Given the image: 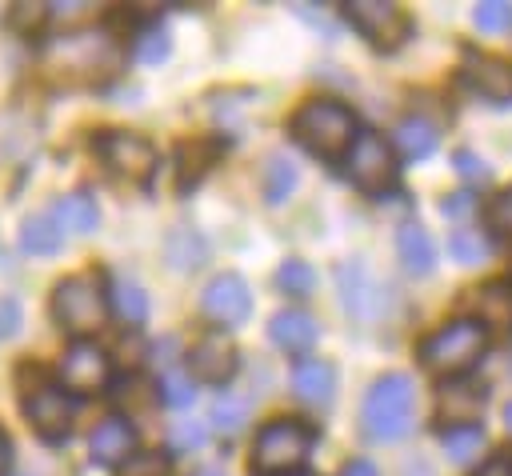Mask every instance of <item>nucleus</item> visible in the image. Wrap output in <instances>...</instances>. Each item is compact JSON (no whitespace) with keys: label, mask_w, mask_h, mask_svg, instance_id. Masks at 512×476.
Segmentation results:
<instances>
[{"label":"nucleus","mask_w":512,"mask_h":476,"mask_svg":"<svg viewBox=\"0 0 512 476\" xmlns=\"http://www.w3.org/2000/svg\"><path fill=\"white\" fill-rule=\"evenodd\" d=\"M200 308H204L208 320L232 328V324H244V320H248V312H252V292H248L244 276L220 272V276L208 280V288H204V296H200Z\"/></svg>","instance_id":"nucleus-10"},{"label":"nucleus","mask_w":512,"mask_h":476,"mask_svg":"<svg viewBox=\"0 0 512 476\" xmlns=\"http://www.w3.org/2000/svg\"><path fill=\"white\" fill-rule=\"evenodd\" d=\"M448 252L460 264H484L488 260V240L480 236V228H452L448 232Z\"/></svg>","instance_id":"nucleus-30"},{"label":"nucleus","mask_w":512,"mask_h":476,"mask_svg":"<svg viewBox=\"0 0 512 476\" xmlns=\"http://www.w3.org/2000/svg\"><path fill=\"white\" fill-rule=\"evenodd\" d=\"M20 248L32 252V256H52V252L64 248V228L52 220V212L28 216L24 228H20Z\"/></svg>","instance_id":"nucleus-23"},{"label":"nucleus","mask_w":512,"mask_h":476,"mask_svg":"<svg viewBox=\"0 0 512 476\" xmlns=\"http://www.w3.org/2000/svg\"><path fill=\"white\" fill-rule=\"evenodd\" d=\"M52 316L60 320L64 332H72L76 340H88L92 332L104 328L108 304H104V288L92 276H68L56 284L52 292Z\"/></svg>","instance_id":"nucleus-4"},{"label":"nucleus","mask_w":512,"mask_h":476,"mask_svg":"<svg viewBox=\"0 0 512 476\" xmlns=\"http://www.w3.org/2000/svg\"><path fill=\"white\" fill-rule=\"evenodd\" d=\"M472 20H476V28H480V32H504V28H512V4H508V0L476 4Z\"/></svg>","instance_id":"nucleus-34"},{"label":"nucleus","mask_w":512,"mask_h":476,"mask_svg":"<svg viewBox=\"0 0 512 476\" xmlns=\"http://www.w3.org/2000/svg\"><path fill=\"white\" fill-rule=\"evenodd\" d=\"M272 476H312V472H272Z\"/></svg>","instance_id":"nucleus-48"},{"label":"nucleus","mask_w":512,"mask_h":476,"mask_svg":"<svg viewBox=\"0 0 512 476\" xmlns=\"http://www.w3.org/2000/svg\"><path fill=\"white\" fill-rule=\"evenodd\" d=\"M392 140H396L400 156H408V160H424V156H432V148H436L440 132H436V124H432V120H424V116H404V120L396 124Z\"/></svg>","instance_id":"nucleus-22"},{"label":"nucleus","mask_w":512,"mask_h":476,"mask_svg":"<svg viewBox=\"0 0 512 476\" xmlns=\"http://www.w3.org/2000/svg\"><path fill=\"white\" fill-rule=\"evenodd\" d=\"M164 256H168V264H172L176 272H192V268L204 264L208 244H204V236L192 232L188 224H176V228L164 236Z\"/></svg>","instance_id":"nucleus-21"},{"label":"nucleus","mask_w":512,"mask_h":476,"mask_svg":"<svg viewBox=\"0 0 512 476\" xmlns=\"http://www.w3.org/2000/svg\"><path fill=\"white\" fill-rule=\"evenodd\" d=\"M20 332V300L16 296H0V340Z\"/></svg>","instance_id":"nucleus-40"},{"label":"nucleus","mask_w":512,"mask_h":476,"mask_svg":"<svg viewBox=\"0 0 512 476\" xmlns=\"http://www.w3.org/2000/svg\"><path fill=\"white\" fill-rule=\"evenodd\" d=\"M476 476H512V464H508L504 456H496V460L480 464V472H476Z\"/></svg>","instance_id":"nucleus-42"},{"label":"nucleus","mask_w":512,"mask_h":476,"mask_svg":"<svg viewBox=\"0 0 512 476\" xmlns=\"http://www.w3.org/2000/svg\"><path fill=\"white\" fill-rule=\"evenodd\" d=\"M196 476H224V472H220V468H200Z\"/></svg>","instance_id":"nucleus-46"},{"label":"nucleus","mask_w":512,"mask_h":476,"mask_svg":"<svg viewBox=\"0 0 512 476\" xmlns=\"http://www.w3.org/2000/svg\"><path fill=\"white\" fill-rule=\"evenodd\" d=\"M336 288H340L344 312L352 320H360V324H376L384 316V308H388V288L364 260H344L336 268Z\"/></svg>","instance_id":"nucleus-5"},{"label":"nucleus","mask_w":512,"mask_h":476,"mask_svg":"<svg viewBox=\"0 0 512 476\" xmlns=\"http://www.w3.org/2000/svg\"><path fill=\"white\" fill-rule=\"evenodd\" d=\"M484 344H488V332L480 320H452L420 344V360L436 376H460L480 360Z\"/></svg>","instance_id":"nucleus-3"},{"label":"nucleus","mask_w":512,"mask_h":476,"mask_svg":"<svg viewBox=\"0 0 512 476\" xmlns=\"http://www.w3.org/2000/svg\"><path fill=\"white\" fill-rule=\"evenodd\" d=\"M208 440V424L204 420H176L172 424V448L176 452H192Z\"/></svg>","instance_id":"nucleus-36"},{"label":"nucleus","mask_w":512,"mask_h":476,"mask_svg":"<svg viewBox=\"0 0 512 476\" xmlns=\"http://www.w3.org/2000/svg\"><path fill=\"white\" fill-rule=\"evenodd\" d=\"M108 372H112V360L92 340H72L60 356V380L72 392H100L108 384Z\"/></svg>","instance_id":"nucleus-11"},{"label":"nucleus","mask_w":512,"mask_h":476,"mask_svg":"<svg viewBox=\"0 0 512 476\" xmlns=\"http://www.w3.org/2000/svg\"><path fill=\"white\" fill-rule=\"evenodd\" d=\"M96 152L104 156V164L116 176H124L132 184H144L156 172V148L144 136H136V132H104L96 140Z\"/></svg>","instance_id":"nucleus-8"},{"label":"nucleus","mask_w":512,"mask_h":476,"mask_svg":"<svg viewBox=\"0 0 512 476\" xmlns=\"http://www.w3.org/2000/svg\"><path fill=\"white\" fill-rule=\"evenodd\" d=\"M292 388H296V396L304 400V404H312V408H324V404H332V396H336V372H332V364H324V360H296V368H292Z\"/></svg>","instance_id":"nucleus-16"},{"label":"nucleus","mask_w":512,"mask_h":476,"mask_svg":"<svg viewBox=\"0 0 512 476\" xmlns=\"http://www.w3.org/2000/svg\"><path fill=\"white\" fill-rule=\"evenodd\" d=\"M484 400H488V388L480 380H448L440 388V412L448 420H460V424H472L480 416Z\"/></svg>","instance_id":"nucleus-18"},{"label":"nucleus","mask_w":512,"mask_h":476,"mask_svg":"<svg viewBox=\"0 0 512 476\" xmlns=\"http://www.w3.org/2000/svg\"><path fill=\"white\" fill-rule=\"evenodd\" d=\"M312 452V428L296 420H276L256 436V468L260 472H296Z\"/></svg>","instance_id":"nucleus-6"},{"label":"nucleus","mask_w":512,"mask_h":476,"mask_svg":"<svg viewBox=\"0 0 512 476\" xmlns=\"http://www.w3.org/2000/svg\"><path fill=\"white\" fill-rule=\"evenodd\" d=\"M120 476H168V460L160 452H132L120 464Z\"/></svg>","instance_id":"nucleus-35"},{"label":"nucleus","mask_w":512,"mask_h":476,"mask_svg":"<svg viewBox=\"0 0 512 476\" xmlns=\"http://www.w3.org/2000/svg\"><path fill=\"white\" fill-rule=\"evenodd\" d=\"M488 224H492L496 232L512 236V188H508V192H500V196L492 200V208H488Z\"/></svg>","instance_id":"nucleus-39"},{"label":"nucleus","mask_w":512,"mask_h":476,"mask_svg":"<svg viewBox=\"0 0 512 476\" xmlns=\"http://www.w3.org/2000/svg\"><path fill=\"white\" fill-rule=\"evenodd\" d=\"M156 348H164V352H172V348H176V340L168 336V340H164V344H156ZM156 360H164V364H172V356H156Z\"/></svg>","instance_id":"nucleus-45"},{"label":"nucleus","mask_w":512,"mask_h":476,"mask_svg":"<svg viewBox=\"0 0 512 476\" xmlns=\"http://www.w3.org/2000/svg\"><path fill=\"white\" fill-rule=\"evenodd\" d=\"M344 168H348V176H352L356 188L380 192V188H388L392 176H396L392 144H388L384 136H376V132H356L352 148L344 152Z\"/></svg>","instance_id":"nucleus-7"},{"label":"nucleus","mask_w":512,"mask_h":476,"mask_svg":"<svg viewBox=\"0 0 512 476\" xmlns=\"http://www.w3.org/2000/svg\"><path fill=\"white\" fill-rule=\"evenodd\" d=\"M268 336H272V344L284 348V352H308V348L316 344L320 328H316V320H312L308 312L288 308V312H276V316H272Z\"/></svg>","instance_id":"nucleus-17"},{"label":"nucleus","mask_w":512,"mask_h":476,"mask_svg":"<svg viewBox=\"0 0 512 476\" xmlns=\"http://www.w3.org/2000/svg\"><path fill=\"white\" fill-rule=\"evenodd\" d=\"M216 156H220V144L216 140H192V144H180V188H188V184H196L212 164H216Z\"/></svg>","instance_id":"nucleus-25"},{"label":"nucleus","mask_w":512,"mask_h":476,"mask_svg":"<svg viewBox=\"0 0 512 476\" xmlns=\"http://www.w3.org/2000/svg\"><path fill=\"white\" fill-rule=\"evenodd\" d=\"M480 308V324H496V328H512V284H484L476 296Z\"/></svg>","instance_id":"nucleus-28"},{"label":"nucleus","mask_w":512,"mask_h":476,"mask_svg":"<svg viewBox=\"0 0 512 476\" xmlns=\"http://www.w3.org/2000/svg\"><path fill=\"white\" fill-rule=\"evenodd\" d=\"M276 284H280V292H288V296H312L316 272H312L308 260H284V264L276 268Z\"/></svg>","instance_id":"nucleus-31"},{"label":"nucleus","mask_w":512,"mask_h":476,"mask_svg":"<svg viewBox=\"0 0 512 476\" xmlns=\"http://www.w3.org/2000/svg\"><path fill=\"white\" fill-rule=\"evenodd\" d=\"M504 424H508V432H512V400H508V408H504Z\"/></svg>","instance_id":"nucleus-47"},{"label":"nucleus","mask_w":512,"mask_h":476,"mask_svg":"<svg viewBox=\"0 0 512 476\" xmlns=\"http://www.w3.org/2000/svg\"><path fill=\"white\" fill-rule=\"evenodd\" d=\"M476 208V200H472V192H452L444 204H440V212L448 216V220H464L468 212Z\"/></svg>","instance_id":"nucleus-41"},{"label":"nucleus","mask_w":512,"mask_h":476,"mask_svg":"<svg viewBox=\"0 0 512 476\" xmlns=\"http://www.w3.org/2000/svg\"><path fill=\"white\" fill-rule=\"evenodd\" d=\"M132 448H136V432H132V424L120 420V416L100 420V424L92 428V436H88V452H92L96 464H124V460L132 456Z\"/></svg>","instance_id":"nucleus-15"},{"label":"nucleus","mask_w":512,"mask_h":476,"mask_svg":"<svg viewBox=\"0 0 512 476\" xmlns=\"http://www.w3.org/2000/svg\"><path fill=\"white\" fill-rule=\"evenodd\" d=\"M396 252H400V260L412 276H428L436 268V244L420 224H404L396 232Z\"/></svg>","instance_id":"nucleus-19"},{"label":"nucleus","mask_w":512,"mask_h":476,"mask_svg":"<svg viewBox=\"0 0 512 476\" xmlns=\"http://www.w3.org/2000/svg\"><path fill=\"white\" fill-rule=\"evenodd\" d=\"M8 468H12V440H8V432L0 428V476H8Z\"/></svg>","instance_id":"nucleus-44"},{"label":"nucleus","mask_w":512,"mask_h":476,"mask_svg":"<svg viewBox=\"0 0 512 476\" xmlns=\"http://www.w3.org/2000/svg\"><path fill=\"white\" fill-rule=\"evenodd\" d=\"M160 400H164L168 408H188V404L196 400L192 376H184V372H164V376H160Z\"/></svg>","instance_id":"nucleus-33"},{"label":"nucleus","mask_w":512,"mask_h":476,"mask_svg":"<svg viewBox=\"0 0 512 476\" xmlns=\"http://www.w3.org/2000/svg\"><path fill=\"white\" fill-rule=\"evenodd\" d=\"M24 416H28V424H32L44 440H60V436H68V428H72L76 404L68 400V392H60V388H52V384H40V388H32V392L24 396Z\"/></svg>","instance_id":"nucleus-12"},{"label":"nucleus","mask_w":512,"mask_h":476,"mask_svg":"<svg viewBox=\"0 0 512 476\" xmlns=\"http://www.w3.org/2000/svg\"><path fill=\"white\" fill-rule=\"evenodd\" d=\"M340 476H380V472H376V464H372V460H352Z\"/></svg>","instance_id":"nucleus-43"},{"label":"nucleus","mask_w":512,"mask_h":476,"mask_svg":"<svg viewBox=\"0 0 512 476\" xmlns=\"http://www.w3.org/2000/svg\"><path fill=\"white\" fill-rule=\"evenodd\" d=\"M484 428L480 424H448L444 432H440V448L448 452V460L452 464H468V460H476L480 456V448H484Z\"/></svg>","instance_id":"nucleus-24"},{"label":"nucleus","mask_w":512,"mask_h":476,"mask_svg":"<svg viewBox=\"0 0 512 476\" xmlns=\"http://www.w3.org/2000/svg\"><path fill=\"white\" fill-rule=\"evenodd\" d=\"M188 364H192V376H196V380H204V384H224V380L236 376L240 352H236V344H232L224 332L212 328V332H204V336L192 344Z\"/></svg>","instance_id":"nucleus-13"},{"label":"nucleus","mask_w":512,"mask_h":476,"mask_svg":"<svg viewBox=\"0 0 512 476\" xmlns=\"http://www.w3.org/2000/svg\"><path fill=\"white\" fill-rule=\"evenodd\" d=\"M52 220L64 228V232H76V236H88L96 224H100V208L88 192H68L56 200L52 208Z\"/></svg>","instance_id":"nucleus-20"},{"label":"nucleus","mask_w":512,"mask_h":476,"mask_svg":"<svg viewBox=\"0 0 512 476\" xmlns=\"http://www.w3.org/2000/svg\"><path fill=\"white\" fill-rule=\"evenodd\" d=\"M292 132L296 140L324 160H336L352 148L356 140V120L340 100H308L296 116H292Z\"/></svg>","instance_id":"nucleus-2"},{"label":"nucleus","mask_w":512,"mask_h":476,"mask_svg":"<svg viewBox=\"0 0 512 476\" xmlns=\"http://www.w3.org/2000/svg\"><path fill=\"white\" fill-rule=\"evenodd\" d=\"M364 432L372 440H400L412 432L416 420V384L404 372L380 376L364 396Z\"/></svg>","instance_id":"nucleus-1"},{"label":"nucleus","mask_w":512,"mask_h":476,"mask_svg":"<svg viewBox=\"0 0 512 476\" xmlns=\"http://www.w3.org/2000/svg\"><path fill=\"white\" fill-rule=\"evenodd\" d=\"M296 180H300L296 164H292L284 152H272L268 164H264V200H268V204H284V200L292 196Z\"/></svg>","instance_id":"nucleus-26"},{"label":"nucleus","mask_w":512,"mask_h":476,"mask_svg":"<svg viewBox=\"0 0 512 476\" xmlns=\"http://www.w3.org/2000/svg\"><path fill=\"white\" fill-rule=\"evenodd\" d=\"M44 20H48V8H44V4H16L12 16H8V24L20 28V32H32V28H40Z\"/></svg>","instance_id":"nucleus-37"},{"label":"nucleus","mask_w":512,"mask_h":476,"mask_svg":"<svg viewBox=\"0 0 512 476\" xmlns=\"http://www.w3.org/2000/svg\"><path fill=\"white\" fill-rule=\"evenodd\" d=\"M248 416H252V404L244 400V396H216L212 400V412H208V420H212V428L216 432H224V436H236L244 424H248Z\"/></svg>","instance_id":"nucleus-29"},{"label":"nucleus","mask_w":512,"mask_h":476,"mask_svg":"<svg viewBox=\"0 0 512 476\" xmlns=\"http://www.w3.org/2000/svg\"><path fill=\"white\" fill-rule=\"evenodd\" d=\"M464 80L492 104L512 100V64L488 52H464Z\"/></svg>","instance_id":"nucleus-14"},{"label":"nucleus","mask_w":512,"mask_h":476,"mask_svg":"<svg viewBox=\"0 0 512 476\" xmlns=\"http://www.w3.org/2000/svg\"><path fill=\"white\" fill-rule=\"evenodd\" d=\"M344 12H348V20H352L376 48H400L404 36H408V16H404V8H396V4H384V0H352Z\"/></svg>","instance_id":"nucleus-9"},{"label":"nucleus","mask_w":512,"mask_h":476,"mask_svg":"<svg viewBox=\"0 0 512 476\" xmlns=\"http://www.w3.org/2000/svg\"><path fill=\"white\" fill-rule=\"evenodd\" d=\"M112 304H116V316L124 324H132V328L144 324V316H148V292L136 280H128V276L112 280Z\"/></svg>","instance_id":"nucleus-27"},{"label":"nucleus","mask_w":512,"mask_h":476,"mask_svg":"<svg viewBox=\"0 0 512 476\" xmlns=\"http://www.w3.org/2000/svg\"><path fill=\"white\" fill-rule=\"evenodd\" d=\"M452 160H456V172H460V176H464L468 184H484V180H488V164H484V160H480L476 152L460 148V152H456Z\"/></svg>","instance_id":"nucleus-38"},{"label":"nucleus","mask_w":512,"mask_h":476,"mask_svg":"<svg viewBox=\"0 0 512 476\" xmlns=\"http://www.w3.org/2000/svg\"><path fill=\"white\" fill-rule=\"evenodd\" d=\"M168 52H172V36L160 24H152V28L140 32V40H136L140 64H160V60H168Z\"/></svg>","instance_id":"nucleus-32"}]
</instances>
